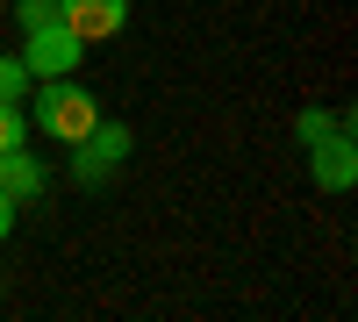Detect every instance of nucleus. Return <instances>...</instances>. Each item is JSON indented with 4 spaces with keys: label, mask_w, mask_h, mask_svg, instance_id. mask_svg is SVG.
Returning a JSON list of instances; mask_svg holds the SVG:
<instances>
[{
    "label": "nucleus",
    "mask_w": 358,
    "mask_h": 322,
    "mask_svg": "<svg viewBox=\"0 0 358 322\" xmlns=\"http://www.w3.org/2000/svg\"><path fill=\"white\" fill-rule=\"evenodd\" d=\"M15 143H29V115L22 101H0V151H15Z\"/></svg>",
    "instance_id": "8"
},
{
    "label": "nucleus",
    "mask_w": 358,
    "mask_h": 322,
    "mask_svg": "<svg viewBox=\"0 0 358 322\" xmlns=\"http://www.w3.org/2000/svg\"><path fill=\"white\" fill-rule=\"evenodd\" d=\"M0 193H15V200H36V193H43V165L29 158V143L0 151Z\"/></svg>",
    "instance_id": "6"
},
{
    "label": "nucleus",
    "mask_w": 358,
    "mask_h": 322,
    "mask_svg": "<svg viewBox=\"0 0 358 322\" xmlns=\"http://www.w3.org/2000/svg\"><path fill=\"white\" fill-rule=\"evenodd\" d=\"M294 136H301L308 151V172L322 193H344L358 180V143H351V108H308L301 122H294Z\"/></svg>",
    "instance_id": "1"
},
{
    "label": "nucleus",
    "mask_w": 358,
    "mask_h": 322,
    "mask_svg": "<svg viewBox=\"0 0 358 322\" xmlns=\"http://www.w3.org/2000/svg\"><path fill=\"white\" fill-rule=\"evenodd\" d=\"M57 22H65L79 43H108V36H122L129 0H57Z\"/></svg>",
    "instance_id": "5"
},
{
    "label": "nucleus",
    "mask_w": 358,
    "mask_h": 322,
    "mask_svg": "<svg viewBox=\"0 0 358 322\" xmlns=\"http://www.w3.org/2000/svg\"><path fill=\"white\" fill-rule=\"evenodd\" d=\"M129 151H136V129H129V122H108V115H101V122L72 143V180H79V186H108L115 172L129 165Z\"/></svg>",
    "instance_id": "3"
},
{
    "label": "nucleus",
    "mask_w": 358,
    "mask_h": 322,
    "mask_svg": "<svg viewBox=\"0 0 358 322\" xmlns=\"http://www.w3.org/2000/svg\"><path fill=\"white\" fill-rule=\"evenodd\" d=\"M29 86H36V79H29L22 57H0V101H29Z\"/></svg>",
    "instance_id": "7"
},
{
    "label": "nucleus",
    "mask_w": 358,
    "mask_h": 322,
    "mask_svg": "<svg viewBox=\"0 0 358 322\" xmlns=\"http://www.w3.org/2000/svg\"><path fill=\"white\" fill-rule=\"evenodd\" d=\"M22 65H29V79H65V72H79V57H86V43L72 36L65 22H43V29H22Z\"/></svg>",
    "instance_id": "4"
},
{
    "label": "nucleus",
    "mask_w": 358,
    "mask_h": 322,
    "mask_svg": "<svg viewBox=\"0 0 358 322\" xmlns=\"http://www.w3.org/2000/svg\"><path fill=\"white\" fill-rule=\"evenodd\" d=\"M15 22H22V29H43V22H57V0H22V8H15Z\"/></svg>",
    "instance_id": "9"
},
{
    "label": "nucleus",
    "mask_w": 358,
    "mask_h": 322,
    "mask_svg": "<svg viewBox=\"0 0 358 322\" xmlns=\"http://www.w3.org/2000/svg\"><path fill=\"white\" fill-rule=\"evenodd\" d=\"M15 215H22V200H15V193H0V237L15 229Z\"/></svg>",
    "instance_id": "10"
},
{
    "label": "nucleus",
    "mask_w": 358,
    "mask_h": 322,
    "mask_svg": "<svg viewBox=\"0 0 358 322\" xmlns=\"http://www.w3.org/2000/svg\"><path fill=\"white\" fill-rule=\"evenodd\" d=\"M0 15H8V8H0Z\"/></svg>",
    "instance_id": "11"
},
{
    "label": "nucleus",
    "mask_w": 358,
    "mask_h": 322,
    "mask_svg": "<svg viewBox=\"0 0 358 322\" xmlns=\"http://www.w3.org/2000/svg\"><path fill=\"white\" fill-rule=\"evenodd\" d=\"M29 115H36V129H43V136H57V143L72 151V143L101 122V101H94V94H86V86L65 72V79H36V94H29Z\"/></svg>",
    "instance_id": "2"
}]
</instances>
